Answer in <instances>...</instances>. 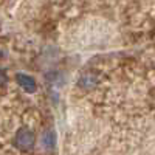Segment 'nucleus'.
<instances>
[{
    "label": "nucleus",
    "mask_w": 155,
    "mask_h": 155,
    "mask_svg": "<svg viewBox=\"0 0 155 155\" xmlns=\"http://www.w3.org/2000/svg\"><path fill=\"white\" fill-rule=\"evenodd\" d=\"M34 141H36V137L31 130H28V129H20L17 132L16 143L22 150H30L34 146Z\"/></svg>",
    "instance_id": "1"
},
{
    "label": "nucleus",
    "mask_w": 155,
    "mask_h": 155,
    "mask_svg": "<svg viewBox=\"0 0 155 155\" xmlns=\"http://www.w3.org/2000/svg\"><path fill=\"white\" fill-rule=\"evenodd\" d=\"M16 79L25 88V92H28V93H34L36 92V81H34V78H31L28 74H23V73H17Z\"/></svg>",
    "instance_id": "2"
},
{
    "label": "nucleus",
    "mask_w": 155,
    "mask_h": 155,
    "mask_svg": "<svg viewBox=\"0 0 155 155\" xmlns=\"http://www.w3.org/2000/svg\"><path fill=\"white\" fill-rule=\"evenodd\" d=\"M54 141H56L54 132L47 130V132L42 135V144L45 146V149H53V147H54Z\"/></svg>",
    "instance_id": "3"
},
{
    "label": "nucleus",
    "mask_w": 155,
    "mask_h": 155,
    "mask_svg": "<svg viewBox=\"0 0 155 155\" xmlns=\"http://www.w3.org/2000/svg\"><path fill=\"white\" fill-rule=\"evenodd\" d=\"M3 82H6V74L3 70H0V84H3Z\"/></svg>",
    "instance_id": "4"
}]
</instances>
